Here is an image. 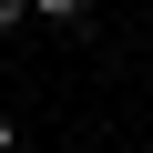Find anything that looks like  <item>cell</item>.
<instances>
[{
  "label": "cell",
  "instance_id": "obj_2",
  "mask_svg": "<svg viewBox=\"0 0 153 153\" xmlns=\"http://www.w3.org/2000/svg\"><path fill=\"white\" fill-rule=\"evenodd\" d=\"M21 153H41V143H21Z\"/></svg>",
  "mask_w": 153,
  "mask_h": 153
},
{
  "label": "cell",
  "instance_id": "obj_1",
  "mask_svg": "<svg viewBox=\"0 0 153 153\" xmlns=\"http://www.w3.org/2000/svg\"><path fill=\"white\" fill-rule=\"evenodd\" d=\"M0 153H21V133H10V112H0Z\"/></svg>",
  "mask_w": 153,
  "mask_h": 153
}]
</instances>
